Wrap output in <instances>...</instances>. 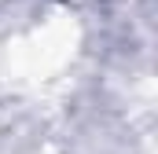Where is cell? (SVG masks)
Instances as JSON below:
<instances>
[{"label": "cell", "mask_w": 158, "mask_h": 154, "mask_svg": "<svg viewBox=\"0 0 158 154\" xmlns=\"http://www.w3.org/2000/svg\"><path fill=\"white\" fill-rule=\"evenodd\" d=\"M66 4H81V0H66Z\"/></svg>", "instance_id": "obj_1"}]
</instances>
